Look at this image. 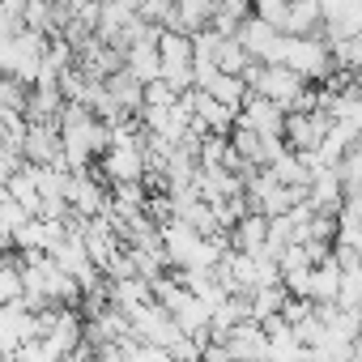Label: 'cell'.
I'll list each match as a JSON object with an SVG mask.
<instances>
[{
  "mask_svg": "<svg viewBox=\"0 0 362 362\" xmlns=\"http://www.w3.org/2000/svg\"><path fill=\"white\" fill-rule=\"evenodd\" d=\"M277 69L294 73V77H298V81H307V86H324V81L337 73L320 35H307V39L281 35V43H277Z\"/></svg>",
  "mask_w": 362,
  "mask_h": 362,
  "instance_id": "6da1fadb",
  "label": "cell"
},
{
  "mask_svg": "<svg viewBox=\"0 0 362 362\" xmlns=\"http://www.w3.org/2000/svg\"><path fill=\"white\" fill-rule=\"evenodd\" d=\"M324 132H328V115L320 107L315 111H290L286 124H281V145L290 153H307L324 141Z\"/></svg>",
  "mask_w": 362,
  "mask_h": 362,
  "instance_id": "7a4b0ae2",
  "label": "cell"
},
{
  "mask_svg": "<svg viewBox=\"0 0 362 362\" xmlns=\"http://www.w3.org/2000/svg\"><path fill=\"white\" fill-rule=\"evenodd\" d=\"M98 170L107 175V184H141V175H145V149H141V141L111 145L98 158Z\"/></svg>",
  "mask_w": 362,
  "mask_h": 362,
  "instance_id": "3957f363",
  "label": "cell"
},
{
  "mask_svg": "<svg viewBox=\"0 0 362 362\" xmlns=\"http://www.w3.org/2000/svg\"><path fill=\"white\" fill-rule=\"evenodd\" d=\"M281 124H286V115H281L273 103L256 98V94H247V103H243L239 115H235V128H247V132H256V136H264V141H281Z\"/></svg>",
  "mask_w": 362,
  "mask_h": 362,
  "instance_id": "277c9868",
  "label": "cell"
},
{
  "mask_svg": "<svg viewBox=\"0 0 362 362\" xmlns=\"http://www.w3.org/2000/svg\"><path fill=\"white\" fill-rule=\"evenodd\" d=\"M218 345H222L226 358H235V362H264V358H269V341H264L260 324H252V320L235 324Z\"/></svg>",
  "mask_w": 362,
  "mask_h": 362,
  "instance_id": "5b68a950",
  "label": "cell"
},
{
  "mask_svg": "<svg viewBox=\"0 0 362 362\" xmlns=\"http://www.w3.org/2000/svg\"><path fill=\"white\" fill-rule=\"evenodd\" d=\"M22 162L26 166H56L60 162V132H56V124H26Z\"/></svg>",
  "mask_w": 362,
  "mask_h": 362,
  "instance_id": "8992f818",
  "label": "cell"
},
{
  "mask_svg": "<svg viewBox=\"0 0 362 362\" xmlns=\"http://www.w3.org/2000/svg\"><path fill=\"white\" fill-rule=\"evenodd\" d=\"M26 341H39L35 337V315L22 303L0 307V345H5V349H22Z\"/></svg>",
  "mask_w": 362,
  "mask_h": 362,
  "instance_id": "52a82bcc",
  "label": "cell"
},
{
  "mask_svg": "<svg viewBox=\"0 0 362 362\" xmlns=\"http://www.w3.org/2000/svg\"><path fill=\"white\" fill-rule=\"evenodd\" d=\"M158 52H153V43L149 39H136V43H128L124 47V73L136 81V86H149V81H158Z\"/></svg>",
  "mask_w": 362,
  "mask_h": 362,
  "instance_id": "ba28073f",
  "label": "cell"
},
{
  "mask_svg": "<svg viewBox=\"0 0 362 362\" xmlns=\"http://www.w3.org/2000/svg\"><path fill=\"white\" fill-rule=\"evenodd\" d=\"M264 239H269V218H260V214H243V218L230 226V252L260 256V252H264Z\"/></svg>",
  "mask_w": 362,
  "mask_h": 362,
  "instance_id": "9c48e42d",
  "label": "cell"
},
{
  "mask_svg": "<svg viewBox=\"0 0 362 362\" xmlns=\"http://www.w3.org/2000/svg\"><path fill=\"white\" fill-rule=\"evenodd\" d=\"M337 281H341V269L328 252V260H320L311 273H307V303L324 307V303H337Z\"/></svg>",
  "mask_w": 362,
  "mask_h": 362,
  "instance_id": "30bf717a",
  "label": "cell"
},
{
  "mask_svg": "<svg viewBox=\"0 0 362 362\" xmlns=\"http://www.w3.org/2000/svg\"><path fill=\"white\" fill-rule=\"evenodd\" d=\"M103 90H107V98H111V107L119 111V115H136L141 111V86L119 69V73H111L107 81H103Z\"/></svg>",
  "mask_w": 362,
  "mask_h": 362,
  "instance_id": "8fae6325",
  "label": "cell"
},
{
  "mask_svg": "<svg viewBox=\"0 0 362 362\" xmlns=\"http://www.w3.org/2000/svg\"><path fill=\"white\" fill-rule=\"evenodd\" d=\"M205 94L218 103V107H226L230 115H239V107L247 103V86H243V77H226V73H214V81L205 86Z\"/></svg>",
  "mask_w": 362,
  "mask_h": 362,
  "instance_id": "7c38bea8",
  "label": "cell"
},
{
  "mask_svg": "<svg viewBox=\"0 0 362 362\" xmlns=\"http://www.w3.org/2000/svg\"><path fill=\"white\" fill-rule=\"evenodd\" d=\"M281 35H294V39L320 35V5L315 0H294V5H286V30Z\"/></svg>",
  "mask_w": 362,
  "mask_h": 362,
  "instance_id": "4fadbf2b",
  "label": "cell"
},
{
  "mask_svg": "<svg viewBox=\"0 0 362 362\" xmlns=\"http://www.w3.org/2000/svg\"><path fill=\"white\" fill-rule=\"evenodd\" d=\"M153 52H158V64H192V39L179 30H158Z\"/></svg>",
  "mask_w": 362,
  "mask_h": 362,
  "instance_id": "5bb4252c",
  "label": "cell"
},
{
  "mask_svg": "<svg viewBox=\"0 0 362 362\" xmlns=\"http://www.w3.org/2000/svg\"><path fill=\"white\" fill-rule=\"evenodd\" d=\"M358 303H362V269H341L337 307H341V311H358Z\"/></svg>",
  "mask_w": 362,
  "mask_h": 362,
  "instance_id": "9a60e30c",
  "label": "cell"
},
{
  "mask_svg": "<svg viewBox=\"0 0 362 362\" xmlns=\"http://www.w3.org/2000/svg\"><path fill=\"white\" fill-rule=\"evenodd\" d=\"M188 39H192V60H205V64H214L218 52H222V43H226L214 26H205V30H197V35H188Z\"/></svg>",
  "mask_w": 362,
  "mask_h": 362,
  "instance_id": "2e32d148",
  "label": "cell"
},
{
  "mask_svg": "<svg viewBox=\"0 0 362 362\" xmlns=\"http://www.w3.org/2000/svg\"><path fill=\"white\" fill-rule=\"evenodd\" d=\"M9 303H22V269H18V256L9 264H0V307Z\"/></svg>",
  "mask_w": 362,
  "mask_h": 362,
  "instance_id": "e0dca14e",
  "label": "cell"
},
{
  "mask_svg": "<svg viewBox=\"0 0 362 362\" xmlns=\"http://www.w3.org/2000/svg\"><path fill=\"white\" fill-rule=\"evenodd\" d=\"M252 18L281 35L286 30V0H260V5H252Z\"/></svg>",
  "mask_w": 362,
  "mask_h": 362,
  "instance_id": "ac0fdd59",
  "label": "cell"
},
{
  "mask_svg": "<svg viewBox=\"0 0 362 362\" xmlns=\"http://www.w3.org/2000/svg\"><path fill=\"white\" fill-rule=\"evenodd\" d=\"M0 111H26V90L13 77H0Z\"/></svg>",
  "mask_w": 362,
  "mask_h": 362,
  "instance_id": "d6986e66",
  "label": "cell"
},
{
  "mask_svg": "<svg viewBox=\"0 0 362 362\" xmlns=\"http://www.w3.org/2000/svg\"><path fill=\"white\" fill-rule=\"evenodd\" d=\"M124 362H170V354L158 349V345H136V349L124 354Z\"/></svg>",
  "mask_w": 362,
  "mask_h": 362,
  "instance_id": "ffe728a7",
  "label": "cell"
},
{
  "mask_svg": "<svg viewBox=\"0 0 362 362\" xmlns=\"http://www.w3.org/2000/svg\"><path fill=\"white\" fill-rule=\"evenodd\" d=\"M60 362H94V349H86V345H81L77 354H69V358H60Z\"/></svg>",
  "mask_w": 362,
  "mask_h": 362,
  "instance_id": "44dd1931",
  "label": "cell"
}]
</instances>
